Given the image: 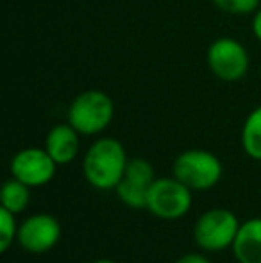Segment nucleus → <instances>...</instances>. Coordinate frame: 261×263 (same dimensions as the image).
<instances>
[{
    "label": "nucleus",
    "instance_id": "obj_1",
    "mask_svg": "<svg viewBox=\"0 0 261 263\" xmlns=\"http://www.w3.org/2000/svg\"><path fill=\"white\" fill-rule=\"evenodd\" d=\"M129 156L122 142L102 136L88 147L83 158V174L90 186L101 192H111L122 181Z\"/></svg>",
    "mask_w": 261,
    "mask_h": 263
},
{
    "label": "nucleus",
    "instance_id": "obj_2",
    "mask_svg": "<svg viewBox=\"0 0 261 263\" xmlns=\"http://www.w3.org/2000/svg\"><path fill=\"white\" fill-rule=\"evenodd\" d=\"M115 118V102L106 91H81L68 106L66 122L81 136H97L109 127Z\"/></svg>",
    "mask_w": 261,
    "mask_h": 263
},
{
    "label": "nucleus",
    "instance_id": "obj_3",
    "mask_svg": "<svg viewBox=\"0 0 261 263\" xmlns=\"http://www.w3.org/2000/svg\"><path fill=\"white\" fill-rule=\"evenodd\" d=\"M224 174L218 156L206 149L183 151L172 165V176L193 192H206L220 183Z\"/></svg>",
    "mask_w": 261,
    "mask_h": 263
},
{
    "label": "nucleus",
    "instance_id": "obj_4",
    "mask_svg": "<svg viewBox=\"0 0 261 263\" xmlns=\"http://www.w3.org/2000/svg\"><path fill=\"white\" fill-rule=\"evenodd\" d=\"M242 222L227 208L206 210L193 226V240L206 253H220L231 249L240 231Z\"/></svg>",
    "mask_w": 261,
    "mask_h": 263
},
{
    "label": "nucleus",
    "instance_id": "obj_5",
    "mask_svg": "<svg viewBox=\"0 0 261 263\" xmlns=\"http://www.w3.org/2000/svg\"><path fill=\"white\" fill-rule=\"evenodd\" d=\"M192 192L174 176L156 177L147 194L145 210L161 220H179L192 210Z\"/></svg>",
    "mask_w": 261,
    "mask_h": 263
},
{
    "label": "nucleus",
    "instance_id": "obj_6",
    "mask_svg": "<svg viewBox=\"0 0 261 263\" xmlns=\"http://www.w3.org/2000/svg\"><path fill=\"white\" fill-rule=\"evenodd\" d=\"M206 61L213 76L226 83L244 79L251 65L247 49L234 38H218L209 43Z\"/></svg>",
    "mask_w": 261,
    "mask_h": 263
},
{
    "label": "nucleus",
    "instance_id": "obj_7",
    "mask_svg": "<svg viewBox=\"0 0 261 263\" xmlns=\"http://www.w3.org/2000/svg\"><path fill=\"white\" fill-rule=\"evenodd\" d=\"M57 163L45 147H25L18 151L9 163L11 176L31 188L49 184L57 172Z\"/></svg>",
    "mask_w": 261,
    "mask_h": 263
},
{
    "label": "nucleus",
    "instance_id": "obj_8",
    "mask_svg": "<svg viewBox=\"0 0 261 263\" xmlns=\"http://www.w3.org/2000/svg\"><path fill=\"white\" fill-rule=\"evenodd\" d=\"M61 224L50 213H34L20 222L16 242L25 253L43 254L59 243Z\"/></svg>",
    "mask_w": 261,
    "mask_h": 263
},
{
    "label": "nucleus",
    "instance_id": "obj_9",
    "mask_svg": "<svg viewBox=\"0 0 261 263\" xmlns=\"http://www.w3.org/2000/svg\"><path fill=\"white\" fill-rule=\"evenodd\" d=\"M156 181V172L149 159L145 158H129L122 181L115 188L116 195L131 210H145L147 194L150 184Z\"/></svg>",
    "mask_w": 261,
    "mask_h": 263
},
{
    "label": "nucleus",
    "instance_id": "obj_10",
    "mask_svg": "<svg viewBox=\"0 0 261 263\" xmlns=\"http://www.w3.org/2000/svg\"><path fill=\"white\" fill-rule=\"evenodd\" d=\"M79 133L66 122V124H57L49 131L45 138V149L52 156L57 165H68L79 154L81 138Z\"/></svg>",
    "mask_w": 261,
    "mask_h": 263
},
{
    "label": "nucleus",
    "instance_id": "obj_11",
    "mask_svg": "<svg viewBox=\"0 0 261 263\" xmlns=\"http://www.w3.org/2000/svg\"><path fill=\"white\" fill-rule=\"evenodd\" d=\"M231 249L238 263H261V217L242 222Z\"/></svg>",
    "mask_w": 261,
    "mask_h": 263
},
{
    "label": "nucleus",
    "instance_id": "obj_12",
    "mask_svg": "<svg viewBox=\"0 0 261 263\" xmlns=\"http://www.w3.org/2000/svg\"><path fill=\"white\" fill-rule=\"evenodd\" d=\"M31 186L11 177L4 183L2 192H0V206L13 211L14 215L24 213L27 206L31 204Z\"/></svg>",
    "mask_w": 261,
    "mask_h": 263
},
{
    "label": "nucleus",
    "instance_id": "obj_13",
    "mask_svg": "<svg viewBox=\"0 0 261 263\" xmlns=\"http://www.w3.org/2000/svg\"><path fill=\"white\" fill-rule=\"evenodd\" d=\"M242 149L251 159L261 161V106L247 115L242 127Z\"/></svg>",
    "mask_w": 261,
    "mask_h": 263
},
{
    "label": "nucleus",
    "instance_id": "obj_14",
    "mask_svg": "<svg viewBox=\"0 0 261 263\" xmlns=\"http://www.w3.org/2000/svg\"><path fill=\"white\" fill-rule=\"evenodd\" d=\"M18 228L20 224L16 220V215L0 206V251L2 253H7L9 247L16 242Z\"/></svg>",
    "mask_w": 261,
    "mask_h": 263
},
{
    "label": "nucleus",
    "instance_id": "obj_15",
    "mask_svg": "<svg viewBox=\"0 0 261 263\" xmlns=\"http://www.w3.org/2000/svg\"><path fill=\"white\" fill-rule=\"evenodd\" d=\"M213 4L227 14H254L259 9L261 0H213Z\"/></svg>",
    "mask_w": 261,
    "mask_h": 263
},
{
    "label": "nucleus",
    "instance_id": "obj_16",
    "mask_svg": "<svg viewBox=\"0 0 261 263\" xmlns=\"http://www.w3.org/2000/svg\"><path fill=\"white\" fill-rule=\"evenodd\" d=\"M175 263H211V260L202 253H188L183 254L181 258H177Z\"/></svg>",
    "mask_w": 261,
    "mask_h": 263
},
{
    "label": "nucleus",
    "instance_id": "obj_17",
    "mask_svg": "<svg viewBox=\"0 0 261 263\" xmlns=\"http://www.w3.org/2000/svg\"><path fill=\"white\" fill-rule=\"evenodd\" d=\"M252 32H254L256 40L261 43V7L254 13V18H252Z\"/></svg>",
    "mask_w": 261,
    "mask_h": 263
},
{
    "label": "nucleus",
    "instance_id": "obj_18",
    "mask_svg": "<svg viewBox=\"0 0 261 263\" xmlns=\"http://www.w3.org/2000/svg\"><path fill=\"white\" fill-rule=\"evenodd\" d=\"M91 263H116L115 260H111V258H98V260L91 261Z\"/></svg>",
    "mask_w": 261,
    "mask_h": 263
},
{
    "label": "nucleus",
    "instance_id": "obj_19",
    "mask_svg": "<svg viewBox=\"0 0 261 263\" xmlns=\"http://www.w3.org/2000/svg\"><path fill=\"white\" fill-rule=\"evenodd\" d=\"M236 263H238V261H236Z\"/></svg>",
    "mask_w": 261,
    "mask_h": 263
}]
</instances>
